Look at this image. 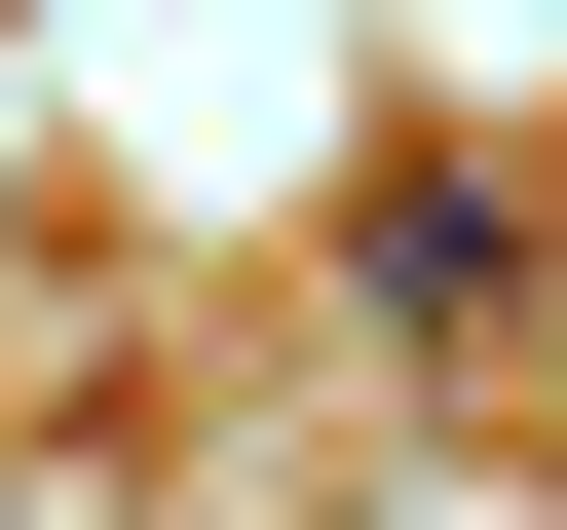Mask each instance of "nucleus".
Instances as JSON below:
<instances>
[{"mask_svg": "<svg viewBox=\"0 0 567 530\" xmlns=\"http://www.w3.org/2000/svg\"><path fill=\"white\" fill-rule=\"evenodd\" d=\"M341 304H379V342H492V304H529V190H454V152L341 190Z\"/></svg>", "mask_w": 567, "mask_h": 530, "instance_id": "nucleus-1", "label": "nucleus"}]
</instances>
